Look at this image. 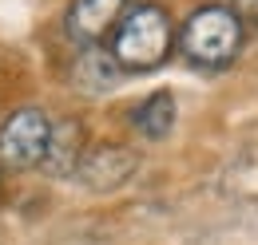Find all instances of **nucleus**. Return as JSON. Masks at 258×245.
<instances>
[{"label": "nucleus", "instance_id": "f257e3e1", "mask_svg": "<svg viewBox=\"0 0 258 245\" xmlns=\"http://www.w3.org/2000/svg\"><path fill=\"white\" fill-rule=\"evenodd\" d=\"M179 48L195 67H226L242 48V20L226 4H203L183 24Z\"/></svg>", "mask_w": 258, "mask_h": 245}, {"label": "nucleus", "instance_id": "f03ea898", "mask_svg": "<svg viewBox=\"0 0 258 245\" xmlns=\"http://www.w3.org/2000/svg\"><path fill=\"white\" fill-rule=\"evenodd\" d=\"M171 20L159 4H139L119 20L115 40H111V56L123 71H151L171 56Z\"/></svg>", "mask_w": 258, "mask_h": 245}, {"label": "nucleus", "instance_id": "7ed1b4c3", "mask_svg": "<svg viewBox=\"0 0 258 245\" xmlns=\"http://www.w3.org/2000/svg\"><path fill=\"white\" fill-rule=\"evenodd\" d=\"M52 143V119L40 107H20L0 122V166L32 170L44 162Z\"/></svg>", "mask_w": 258, "mask_h": 245}, {"label": "nucleus", "instance_id": "20e7f679", "mask_svg": "<svg viewBox=\"0 0 258 245\" xmlns=\"http://www.w3.org/2000/svg\"><path fill=\"white\" fill-rule=\"evenodd\" d=\"M135 170H139V154L131 151V147L99 143V147H88L80 170H76V182L96 190V194H107V190H119Z\"/></svg>", "mask_w": 258, "mask_h": 245}, {"label": "nucleus", "instance_id": "39448f33", "mask_svg": "<svg viewBox=\"0 0 258 245\" xmlns=\"http://www.w3.org/2000/svg\"><path fill=\"white\" fill-rule=\"evenodd\" d=\"M127 0H72L64 16V32L80 48H96L111 28H119Z\"/></svg>", "mask_w": 258, "mask_h": 245}, {"label": "nucleus", "instance_id": "423d86ee", "mask_svg": "<svg viewBox=\"0 0 258 245\" xmlns=\"http://www.w3.org/2000/svg\"><path fill=\"white\" fill-rule=\"evenodd\" d=\"M84 127L76 119H64V122H52V143H48V154H44V170L52 178H76L80 162H84Z\"/></svg>", "mask_w": 258, "mask_h": 245}, {"label": "nucleus", "instance_id": "0eeeda50", "mask_svg": "<svg viewBox=\"0 0 258 245\" xmlns=\"http://www.w3.org/2000/svg\"><path fill=\"white\" fill-rule=\"evenodd\" d=\"M131 127H135L143 139H151V143L167 139L171 127H175V99H171V91L147 95V99L131 111Z\"/></svg>", "mask_w": 258, "mask_h": 245}, {"label": "nucleus", "instance_id": "6e6552de", "mask_svg": "<svg viewBox=\"0 0 258 245\" xmlns=\"http://www.w3.org/2000/svg\"><path fill=\"white\" fill-rule=\"evenodd\" d=\"M115 71H119V63H115L111 52H99V48H84V52H80L76 79H80L84 87H92V91L111 87V83H115Z\"/></svg>", "mask_w": 258, "mask_h": 245}, {"label": "nucleus", "instance_id": "1a4fd4ad", "mask_svg": "<svg viewBox=\"0 0 258 245\" xmlns=\"http://www.w3.org/2000/svg\"><path fill=\"white\" fill-rule=\"evenodd\" d=\"M230 4H234V12L242 20H258V0H230Z\"/></svg>", "mask_w": 258, "mask_h": 245}]
</instances>
